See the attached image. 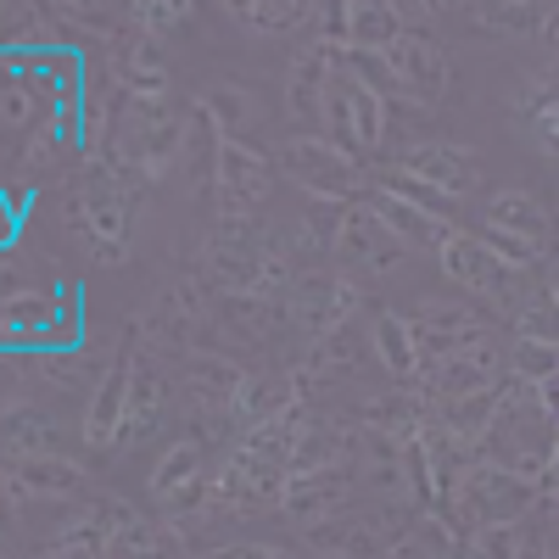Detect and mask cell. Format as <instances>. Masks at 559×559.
<instances>
[{
	"mask_svg": "<svg viewBox=\"0 0 559 559\" xmlns=\"http://www.w3.org/2000/svg\"><path fill=\"white\" fill-rule=\"evenodd\" d=\"M140 191L146 185L129 179L102 146H90L68 179H62V213H68V229L84 241V252L118 269L129 263L134 252V229H140Z\"/></svg>",
	"mask_w": 559,
	"mask_h": 559,
	"instance_id": "obj_1",
	"label": "cell"
},
{
	"mask_svg": "<svg viewBox=\"0 0 559 559\" xmlns=\"http://www.w3.org/2000/svg\"><path fill=\"white\" fill-rule=\"evenodd\" d=\"M202 286L229 297H258V302H286L297 286L292 247L263 229L258 218H213L202 241Z\"/></svg>",
	"mask_w": 559,
	"mask_h": 559,
	"instance_id": "obj_2",
	"label": "cell"
},
{
	"mask_svg": "<svg viewBox=\"0 0 559 559\" xmlns=\"http://www.w3.org/2000/svg\"><path fill=\"white\" fill-rule=\"evenodd\" d=\"M437 269L464 292V302H476L481 313H492V319H503V324L515 319V313L526 308V297L537 292V286H532V269L509 263V258L481 236V229H453V241L442 247Z\"/></svg>",
	"mask_w": 559,
	"mask_h": 559,
	"instance_id": "obj_3",
	"label": "cell"
},
{
	"mask_svg": "<svg viewBox=\"0 0 559 559\" xmlns=\"http://www.w3.org/2000/svg\"><path fill=\"white\" fill-rule=\"evenodd\" d=\"M331 51V73H324V96H319V123L324 134L336 140V146H347L358 163L376 157L386 146V96L376 84H369L336 45H324Z\"/></svg>",
	"mask_w": 559,
	"mask_h": 559,
	"instance_id": "obj_4",
	"label": "cell"
},
{
	"mask_svg": "<svg viewBox=\"0 0 559 559\" xmlns=\"http://www.w3.org/2000/svg\"><path fill=\"white\" fill-rule=\"evenodd\" d=\"M392 185L453 218L459 202L481 191V152L464 146V140H414L392 157Z\"/></svg>",
	"mask_w": 559,
	"mask_h": 559,
	"instance_id": "obj_5",
	"label": "cell"
},
{
	"mask_svg": "<svg viewBox=\"0 0 559 559\" xmlns=\"http://www.w3.org/2000/svg\"><path fill=\"white\" fill-rule=\"evenodd\" d=\"M274 168L286 174L302 197H313V202H331V207H347V202H364L369 197V168L347 152V146H336L331 134H286L274 146Z\"/></svg>",
	"mask_w": 559,
	"mask_h": 559,
	"instance_id": "obj_6",
	"label": "cell"
},
{
	"mask_svg": "<svg viewBox=\"0 0 559 559\" xmlns=\"http://www.w3.org/2000/svg\"><path fill=\"white\" fill-rule=\"evenodd\" d=\"M146 498H152V509L163 515V526H174V532L197 526L207 509H213V464H207V442H202V437H174V442L152 459Z\"/></svg>",
	"mask_w": 559,
	"mask_h": 559,
	"instance_id": "obj_7",
	"label": "cell"
},
{
	"mask_svg": "<svg viewBox=\"0 0 559 559\" xmlns=\"http://www.w3.org/2000/svg\"><path fill=\"white\" fill-rule=\"evenodd\" d=\"M481 236L521 269H537L554 241H559V224H554V207L526 191V185H498V191H487L481 202Z\"/></svg>",
	"mask_w": 559,
	"mask_h": 559,
	"instance_id": "obj_8",
	"label": "cell"
},
{
	"mask_svg": "<svg viewBox=\"0 0 559 559\" xmlns=\"http://www.w3.org/2000/svg\"><path fill=\"white\" fill-rule=\"evenodd\" d=\"M274 179H280V168L269 152H258L252 140L213 129V163H207L213 218H258V207H269V197H274Z\"/></svg>",
	"mask_w": 559,
	"mask_h": 559,
	"instance_id": "obj_9",
	"label": "cell"
},
{
	"mask_svg": "<svg viewBox=\"0 0 559 559\" xmlns=\"http://www.w3.org/2000/svg\"><path fill=\"white\" fill-rule=\"evenodd\" d=\"M331 258L342 274H353L358 286H381V280H397L403 263H408V247L386 229V218L364 202H347L336 207V224H331Z\"/></svg>",
	"mask_w": 559,
	"mask_h": 559,
	"instance_id": "obj_10",
	"label": "cell"
},
{
	"mask_svg": "<svg viewBox=\"0 0 559 559\" xmlns=\"http://www.w3.org/2000/svg\"><path fill=\"white\" fill-rule=\"evenodd\" d=\"M286 313H292V336L308 353L319 342L347 336V324L364 313V286L342 269H308V274H297V286L286 297Z\"/></svg>",
	"mask_w": 559,
	"mask_h": 559,
	"instance_id": "obj_11",
	"label": "cell"
},
{
	"mask_svg": "<svg viewBox=\"0 0 559 559\" xmlns=\"http://www.w3.org/2000/svg\"><path fill=\"white\" fill-rule=\"evenodd\" d=\"M292 471L280 459L258 453L252 442H236L218 471H213V515H263V509H286Z\"/></svg>",
	"mask_w": 559,
	"mask_h": 559,
	"instance_id": "obj_12",
	"label": "cell"
},
{
	"mask_svg": "<svg viewBox=\"0 0 559 559\" xmlns=\"http://www.w3.org/2000/svg\"><path fill=\"white\" fill-rule=\"evenodd\" d=\"M386 79H392V102H414V107H437L453 96V51L431 34V28H408L397 34L386 51Z\"/></svg>",
	"mask_w": 559,
	"mask_h": 559,
	"instance_id": "obj_13",
	"label": "cell"
},
{
	"mask_svg": "<svg viewBox=\"0 0 559 559\" xmlns=\"http://www.w3.org/2000/svg\"><path fill=\"white\" fill-rule=\"evenodd\" d=\"M509 381V342L498 336H481L471 347H459L453 358L431 364L419 392H426V408H442V403H459V397H481V392H498Z\"/></svg>",
	"mask_w": 559,
	"mask_h": 559,
	"instance_id": "obj_14",
	"label": "cell"
},
{
	"mask_svg": "<svg viewBox=\"0 0 559 559\" xmlns=\"http://www.w3.org/2000/svg\"><path fill=\"white\" fill-rule=\"evenodd\" d=\"M408 324H414V336H419V353H426V369L442 364V358H453L459 347L492 336L487 313L476 302H464V297H414Z\"/></svg>",
	"mask_w": 559,
	"mask_h": 559,
	"instance_id": "obj_15",
	"label": "cell"
},
{
	"mask_svg": "<svg viewBox=\"0 0 559 559\" xmlns=\"http://www.w3.org/2000/svg\"><path fill=\"white\" fill-rule=\"evenodd\" d=\"M509 129H515L543 163L559 168V57L537 73H521L515 96H509Z\"/></svg>",
	"mask_w": 559,
	"mask_h": 559,
	"instance_id": "obj_16",
	"label": "cell"
},
{
	"mask_svg": "<svg viewBox=\"0 0 559 559\" xmlns=\"http://www.w3.org/2000/svg\"><path fill=\"white\" fill-rule=\"evenodd\" d=\"M369 207L386 218V229H392V236H397L408 252H426V258H442V247L453 241V229H459L448 213H437L431 202L408 197L403 185H392V179H376V185H369Z\"/></svg>",
	"mask_w": 559,
	"mask_h": 559,
	"instance_id": "obj_17",
	"label": "cell"
},
{
	"mask_svg": "<svg viewBox=\"0 0 559 559\" xmlns=\"http://www.w3.org/2000/svg\"><path fill=\"white\" fill-rule=\"evenodd\" d=\"M353 492H358V464H331V471H308L286 481V515L313 537L324 526H336L353 515Z\"/></svg>",
	"mask_w": 559,
	"mask_h": 559,
	"instance_id": "obj_18",
	"label": "cell"
},
{
	"mask_svg": "<svg viewBox=\"0 0 559 559\" xmlns=\"http://www.w3.org/2000/svg\"><path fill=\"white\" fill-rule=\"evenodd\" d=\"M408 7L392 0H342V7H324V45H342V51H386L397 34H408Z\"/></svg>",
	"mask_w": 559,
	"mask_h": 559,
	"instance_id": "obj_19",
	"label": "cell"
},
{
	"mask_svg": "<svg viewBox=\"0 0 559 559\" xmlns=\"http://www.w3.org/2000/svg\"><path fill=\"white\" fill-rule=\"evenodd\" d=\"M168 369L163 353L152 342H129V419H123V448H140L146 437H157V426L168 419Z\"/></svg>",
	"mask_w": 559,
	"mask_h": 559,
	"instance_id": "obj_20",
	"label": "cell"
},
{
	"mask_svg": "<svg viewBox=\"0 0 559 559\" xmlns=\"http://www.w3.org/2000/svg\"><path fill=\"white\" fill-rule=\"evenodd\" d=\"M90 498V476L84 464L68 453L51 459H12L7 464V503L28 509V503H84Z\"/></svg>",
	"mask_w": 559,
	"mask_h": 559,
	"instance_id": "obj_21",
	"label": "cell"
},
{
	"mask_svg": "<svg viewBox=\"0 0 559 559\" xmlns=\"http://www.w3.org/2000/svg\"><path fill=\"white\" fill-rule=\"evenodd\" d=\"M123 419H129V347L112 353L102 364L96 386H90V403H84V419H79V437L90 453H107V448H123Z\"/></svg>",
	"mask_w": 559,
	"mask_h": 559,
	"instance_id": "obj_22",
	"label": "cell"
},
{
	"mask_svg": "<svg viewBox=\"0 0 559 559\" xmlns=\"http://www.w3.org/2000/svg\"><path fill=\"white\" fill-rule=\"evenodd\" d=\"M369 358H376L386 369V381L403 386V392H419V381H426V353H419L408 313H397V308L369 313Z\"/></svg>",
	"mask_w": 559,
	"mask_h": 559,
	"instance_id": "obj_23",
	"label": "cell"
},
{
	"mask_svg": "<svg viewBox=\"0 0 559 559\" xmlns=\"http://www.w3.org/2000/svg\"><path fill=\"white\" fill-rule=\"evenodd\" d=\"M112 90L129 102H174V68H168L163 39L129 34V45L112 57Z\"/></svg>",
	"mask_w": 559,
	"mask_h": 559,
	"instance_id": "obj_24",
	"label": "cell"
},
{
	"mask_svg": "<svg viewBox=\"0 0 559 559\" xmlns=\"http://www.w3.org/2000/svg\"><path fill=\"white\" fill-rule=\"evenodd\" d=\"M241 381H247V369L236 358H224V353H191V358H185V376H179V403L191 408L197 419L229 414Z\"/></svg>",
	"mask_w": 559,
	"mask_h": 559,
	"instance_id": "obj_25",
	"label": "cell"
},
{
	"mask_svg": "<svg viewBox=\"0 0 559 559\" xmlns=\"http://www.w3.org/2000/svg\"><path fill=\"white\" fill-rule=\"evenodd\" d=\"M102 559H191V554H185V537L174 526L118 503V521H112V537H107Z\"/></svg>",
	"mask_w": 559,
	"mask_h": 559,
	"instance_id": "obj_26",
	"label": "cell"
},
{
	"mask_svg": "<svg viewBox=\"0 0 559 559\" xmlns=\"http://www.w3.org/2000/svg\"><path fill=\"white\" fill-rule=\"evenodd\" d=\"M292 408H302L297 386L286 376H269V369H247V381L236 392V403H229V419H236V431H263L274 426V419H286Z\"/></svg>",
	"mask_w": 559,
	"mask_h": 559,
	"instance_id": "obj_27",
	"label": "cell"
},
{
	"mask_svg": "<svg viewBox=\"0 0 559 559\" xmlns=\"http://www.w3.org/2000/svg\"><path fill=\"white\" fill-rule=\"evenodd\" d=\"M224 12H229V23H241L258 39H280V34L319 39L324 34V7H302V0H236Z\"/></svg>",
	"mask_w": 559,
	"mask_h": 559,
	"instance_id": "obj_28",
	"label": "cell"
},
{
	"mask_svg": "<svg viewBox=\"0 0 559 559\" xmlns=\"http://www.w3.org/2000/svg\"><path fill=\"white\" fill-rule=\"evenodd\" d=\"M57 448V419L34 397H7V464L12 459H51Z\"/></svg>",
	"mask_w": 559,
	"mask_h": 559,
	"instance_id": "obj_29",
	"label": "cell"
},
{
	"mask_svg": "<svg viewBox=\"0 0 559 559\" xmlns=\"http://www.w3.org/2000/svg\"><path fill=\"white\" fill-rule=\"evenodd\" d=\"M324 73H331V51L324 39H302V51L286 62V112L319 123V96H324Z\"/></svg>",
	"mask_w": 559,
	"mask_h": 559,
	"instance_id": "obj_30",
	"label": "cell"
},
{
	"mask_svg": "<svg viewBox=\"0 0 559 559\" xmlns=\"http://www.w3.org/2000/svg\"><path fill=\"white\" fill-rule=\"evenodd\" d=\"M197 112H202V118H213V129H218V134H236V140H241V129L263 118V102L252 96L247 84L224 79V84H213L207 96L197 102Z\"/></svg>",
	"mask_w": 559,
	"mask_h": 559,
	"instance_id": "obj_31",
	"label": "cell"
},
{
	"mask_svg": "<svg viewBox=\"0 0 559 559\" xmlns=\"http://www.w3.org/2000/svg\"><path fill=\"white\" fill-rule=\"evenodd\" d=\"M487 39H543V17L548 7H464Z\"/></svg>",
	"mask_w": 559,
	"mask_h": 559,
	"instance_id": "obj_32",
	"label": "cell"
},
{
	"mask_svg": "<svg viewBox=\"0 0 559 559\" xmlns=\"http://www.w3.org/2000/svg\"><path fill=\"white\" fill-rule=\"evenodd\" d=\"M453 554H459V532L442 515H419L414 526H403L386 559H453Z\"/></svg>",
	"mask_w": 559,
	"mask_h": 559,
	"instance_id": "obj_33",
	"label": "cell"
},
{
	"mask_svg": "<svg viewBox=\"0 0 559 559\" xmlns=\"http://www.w3.org/2000/svg\"><path fill=\"white\" fill-rule=\"evenodd\" d=\"M509 331H515V342H537V347H559V297L548 286H537L526 297V308L509 319Z\"/></svg>",
	"mask_w": 559,
	"mask_h": 559,
	"instance_id": "obj_34",
	"label": "cell"
},
{
	"mask_svg": "<svg viewBox=\"0 0 559 559\" xmlns=\"http://www.w3.org/2000/svg\"><path fill=\"white\" fill-rule=\"evenodd\" d=\"M0 123H7L12 134H39L45 129V96L28 79H7V90H0Z\"/></svg>",
	"mask_w": 559,
	"mask_h": 559,
	"instance_id": "obj_35",
	"label": "cell"
},
{
	"mask_svg": "<svg viewBox=\"0 0 559 559\" xmlns=\"http://www.w3.org/2000/svg\"><path fill=\"white\" fill-rule=\"evenodd\" d=\"M191 17H197L191 0H134V7H129L134 34H152V39H168L179 28H191Z\"/></svg>",
	"mask_w": 559,
	"mask_h": 559,
	"instance_id": "obj_36",
	"label": "cell"
},
{
	"mask_svg": "<svg viewBox=\"0 0 559 559\" xmlns=\"http://www.w3.org/2000/svg\"><path fill=\"white\" fill-rule=\"evenodd\" d=\"M509 376L526 381V386H548V381H559V347L509 342Z\"/></svg>",
	"mask_w": 559,
	"mask_h": 559,
	"instance_id": "obj_37",
	"label": "cell"
},
{
	"mask_svg": "<svg viewBox=\"0 0 559 559\" xmlns=\"http://www.w3.org/2000/svg\"><path fill=\"white\" fill-rule=\"evenodd\" d=\"M191 559H297V548L286 543H269V537H247V543H218V548H202Z\"/></svg>",
	"mask_w": 559,
	"mask_h": 559,
	"instance_id": "obj_38",
	"label": "cell"
},
{
	"mask_svg": "<svg viewBox=\"0 0 559 559\" xmlns=\"http://www.w3.org/2000/svg\"><path fill=\"white\" fill-rule=\"evenodd\" d=\"M537 492H543V503H559V442H554V459H548V471H543Z\"/></svg>",
	"mask_w": 559,
	"mask_h": 559,
	"instance_id": "obj_39",
	"label": "cell"
},
{
	"mask_svg": "<svg viewBox=\"0 0 559 559\" xmlns=\"http://www.w3.org/2000/svg\"><path fill=\"white\" fill-rule=\"evenodd\" d=\"M537 403H543V414L559 426V381H548V386H537Z\"/></svg>",
	"mask_w": 559,
	"mask_h": 559,
	"instance_id": "obj_40",
	"label": "cell"
},
{
	"mask_svg": "<svg viewBox=\"0 0 559 559\" xmlns=\"http://www.w3.org/2000/svg\"><path fill=\"white\" fill-rule=\"evenodd\" d=\"M543 286H548V292H554V297H559V263H554V269H548V274H543Z\"/></svg>",
	"mask_w": 559,
	"mask_h": 559,
	"instance_id": "obj_41",
	"label": "cell"
},
{
	"mask_svg": "<svg viewBox=\"0 0 559 559\" xmlns=\"http://www.w3.org/2000/svg\"><path fill=\"white\" fill-rule=\"evenodd\" d=\"M12 559H51V554H45V548H39V554H12Z\"/></svg>",
	"mask_w": 559,
	"mask_h": 559,
	"instance_id": "obj_42",
	"label": "cell"
}]
</instances>
